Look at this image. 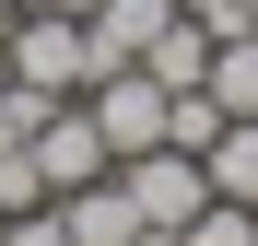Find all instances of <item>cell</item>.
Returning a JSON list of instances; mask_svg holds the SVG:
<instances>
[{
	"label": "cell",
	"instance_id": "cell-1",
	"mask_svg": "<svg viewBox=\"0 0 258 246\" xmlns=\"http://www.w3.org/2000/svg\"><path fill=\"white\" fill-rule=\"evenodd\" d=\"M0 70H12L24 94H82V82H94V47H82V12H35V0H24V24L0 35Z\"/></svg>",
	"mask_w": 258,
	"mask_h": 246
},
{
	"label": "cell",
	"instance_id": "cell-2",
	"mask_svg": "<svg viewBox=\"0 0 258 246\" xmlns=\"http://www.w3.org/2000/svg\"><path fill=\"white\" fill-rule=\"evenodd\" d=\"M82 106H94V129H106V152H117V164H129V152H153V141H164V117H176V94H164L141 59L94 70V82H82Z\"/></svg>",
	"mask_w": 258,
	"mask_h": 246
},
{
	"label": "cell",
	"instance_id": "cell-3",
	"mask_svg": "<svg viewBox=\"0 0 258 246\" xmlns=\"http://www.w3.org/2000/svg\"><path fill=\"white\" fill-rule=\"evenodd\" d=\"M24 152H35V176H47V199H71V188H94L106 176V129H94V106H82V94H59L47 117H35V129H24Z\"/></svg>",
	"mask_w": 258,
	"mask_h": 246
},
{
	"label": "cell",
	"instance_id": "cell-4",
	"mask_svg": "<svg viewBox=\"0 0 258 246\" xmlns=\"http://www.w3.org/2000/svg\"><path fill=\"white\" fill-rule=\"evenodd\" d=\"M164 24H176V0H94V12H82V47H94V70H117V59H141Z\"/></svg>",
	"mask_w": 258,
	"mask_h": 246
},
{
	"label": "cell",
	"instance_id": "cell-5",
	"mask_svg": "<svg viewBox=\"0 0 258 246\" xmlns=\"http://www.w3.org/2000/svg\"><path fill=\"white\" fill-rule=\"evenodd\" d=\"M59 223H71V246H141V211H129L117 164H106L94 188H71V199H59Z\"/></svg>",
	"mask_w": 258,
	"mask_h": 246
},
{
	"label": "cell",
	"instance_id": "cell-6",
	"mask_svg": "<svg viewBox=\"0 0 258 246\" xmlns=\"http://www.w3.org/2000/svg\"><path fill=\"white\" fill-rule=\"evenodd\" d=\"M223 117H258V24L246 35H211V82H200Z\"/></svg>",
	"mask_w": 258,
	"mask_h": 246
},
{
	"label": "cell",
	"instance_id": "cell-7",
	"mask_svg": "<svg viewBox=\"0 0 258 246\" xmlns=\"http://www.w3.org/2000/svg\"><path fill=\"white\" fill-rule=\"evenodd\" d=\"M141 70L164 82V94H188V82H211V24H188V12H176V24H164L153 47H141Z\"/></svg>",
	"mask_w": 258,
	"mask_h": 246
},
{
	"label": "cell",
	"instance_id": "cell-8",
	"mask_svg": "<svg viewBox=\"0 0 258 246\" xmlns=\"http://www.w3.org/2000/svg\"><path fill=\"white\" fill-rule=\"evenodd\" d=\"M200 164H211V199H246L258 211V117H223V141H211Z\"/></svg>",
	"mask_w": 258,
	"mask_h": 246
},
{
	"label": "cell",
	"instance_id": "cell-9",
	"mask_svg": "<svg viewBox=\"0 0 258 246\" xmlns=\"http://www.w3.org/2000/svg\"><path fill=\"white\" fill-rule=\"evenodd\" d=\"M176 246H258V211H246V199H200Z\"/></svg>",
	"mask_w": 258,
	"mask_h": 246
},
{
	"label": "cell",
	"instance_id": "cell-10",
	"mask_svg": "<svg viewBox=\"0 0 258 246\" xmlns=\"http://www.w3.org/2000/svg\"><path fill=\"white\" fill-rule=\"evenodd\" d=\"M164 141H176V152H211V141H223V106L188 82V94H176V117H164Z\"/></svg>",
	"mask_w": 258,
	"mask_h": 246
},
{
	"label": "cell",
	"instance_id": "cell-11",
	"mask_svg": "<svg viewBox=\"0 0 258 246\" xmlns=\"http://www.w3.org/2000/svg\"><path fill=\"white\" fill-rule=\"evenodd\" d=\"M0 246H71V223H59V199H35V211H12V223H0Z\"/></svg>",
	"mask_w": 258,
	"mask_h": 246
},
{
	"label": "cell",
	"instance_id": "cell-12",
	"mask_svg": "<svg viewBox=\"0 0 258 246\" xmlns=\"http://www.w3.org/2000/svg\"><path fill=\"white\" fill-rule=\"evenodd\" d=\"M176 12H188V24H211V35H246V12H235V0H176Z\"/></svg>",
	"mask_w": 258,
	"mask_h": 246
},
{
	"label": "cell",
	"instance_id": "cell-13",
	"mask_svg": "<svg viewBox=\"0 0 258 246\" xmlns=\"http://www.w3.org/2000/svg\"><path fill=\"white\" fill-rule=\"evenodd\" d=\"M35 12H94V0H35Z\"/></svg>",
	"mask_w": 258,
	"mask_h": 246
},
{
	"label": "cell",
	"instance_id": "cell-14",
	"mask_svg": "<svg viewBox=\"0 0 258 246\" xmlns=\"http://www.w3.org/2000/svg\"><path fill=\"white\" fill-rule=\"evenodd\" d=\"M12 24H24V0H0V35H12Z\"/></svg>",
	"mask_w": 258,
	"mask_h": 246
},
{
	"label": "cell",
	"instance_id": "cell-15",
	"mask_svg": "<svg viewBox=\"0 0 258 246\" xmlns=\"http://www.w3.org/2000/svg\"><path fill=\"white\" fill-rule=\"evenodd\" d=\"M235 12H246V24H258V0H235Z\"/></svg>",
	"mask_w": 258,
	"mask_h": 246
}]
</instances>
